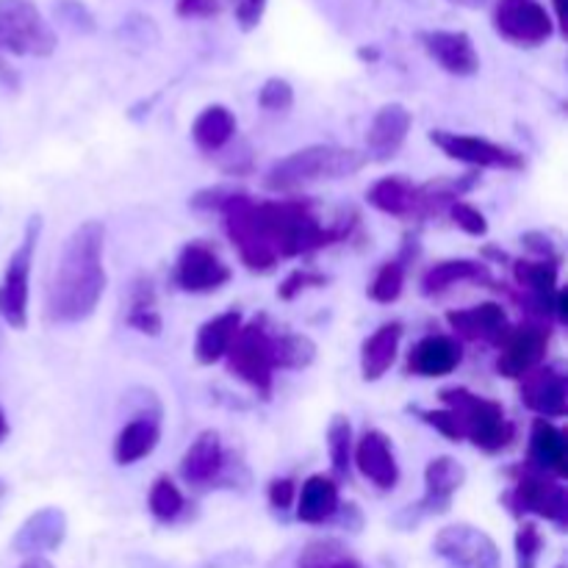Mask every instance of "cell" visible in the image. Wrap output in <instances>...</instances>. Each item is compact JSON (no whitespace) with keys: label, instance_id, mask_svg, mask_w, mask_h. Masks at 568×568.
<instances>
[{"label":"cell","instance_id":"19","mask_svg":"<svg viewBox=\"0 0 568 568\" xmlns=\"http://www.w3.org/2000/svg\"><path fill=\"white\" fill-rule=\"evenodd\" d=\"M414 116L403 103H388L372 116L369 131H366V159L369 161H392L399 155L405 139H408Z\"/></svg>","mask_w":568,"mask_h":568},{"label":"cell","instance_id":"28","mask_svg":"<svg viewBox=\"0 0 568 568\" xmlns=\"http://www.w3.org/2000/svg\"><path fill=\"white\" fill-rule=\"evenodd\" d=\"M458 283H483V286H494V277L488 272V264L483 261H469V258H449L438 261L422 277V294L427 297H436V294L449 292Z\"/></svg>","mask_w":568,"mask_h":568},{"label":"cell","instance_id":"27","mask_svg":"<svg viewBox=\"0 0 568 568\" xmlns=\"http://www.w3.org/2000/svg\"><path fill=\"white\" fill-rule=\"evenodd\" d=\"M403 322H386L377 327L361 347V375L366 383H375L386 375L394 366L399 353V342H403Z\"/></svg>","mask_w":568,"mask_h":568},{"label":"cell","instance_id":"16","mask_svg":"<svg viewBox=\"0 0 568 568\" xmlns=\"http://www.w3.org/2000/svg\"><path fill=\"white\" fill-rule=\"evenodd\" d=\"M419 42L425 53L449 75L471 78L480 72V55L466 31H422Z\"/></svg>","mask_w":568,"mask_h":568},{"label":"cell","instance_id":"47","mask_svg":"<svg viewBox=\"0 0 568 568\" xmlns=\"http://www.w3.org/2000/svg\"><path fill=\"white\" fill-rule=\"evenodd\" d=\"M20 568H53V564H50V560H44V558H28Z\"/></svg>","mask_w":568,"mask_h":568},{"label":"cell","instance_id":"14","mask_svg":"<svg viewBox=\"0 0 568 568\" xmlns=\"http://www.w3.org/2000/svg\"><path fill=\"white\" fill-rule=\"evenodd\" d=\"M233 277L231 266L220 258L211 244L189 242L181 250L175 264V283L178 288L189 294H211L216 288L227 286Z\"/></svg>","mask_w":568,"mask_h":568},{"label":"cell","instance_id":"38","mask_svg":"<svg viewBox=\"0 0 568 568\" xmlns=\"http://www.w3.org/2000/svg\"><path fill=\"white\" fill-rule=\"evenodd\" d=\"M516 568H536L544 552V532L536 521H521L516 530Z\"/></svg>","mask_w":568,"mask_h":568},{"label":"cell","instance_id":"45","mask_svg":"<svg viewBox=\"0 0 568 568\" xmlns=\"http://www.w3.org/2000/svg\"><path fill=\"white\" fill-rule=\"evenodd\" d=\"M264 11H266V0H236V22L242 26V31H253V28H258Z\"/></svg>","mask_w":568,"mask_h":568},{"label":"cell","instance_id":"35","mask_svg":"<svg viewBox=\"0 0 568 568\" xmlns=\"http://www.w3.org/2000/svg\"><path fill=\"white\" fill-rule=\"evenodd\" d=\"M327 453H331L333 471L338 477H349V466H353V425L347 416H333L331 427H327Z\"/></svg>","mask_w":568,"mask_h":568},{"label":"cell","instance_id":"30","mask_svg":"<svg viewBox=\"0 0 568 568\" xmlns=\"http://www.w3.org/2000/svg\"><path fill=\"white\" fill-rule=\"evenodd\" d=\"M366 203L386 216L410 220L416 216V183L403 175H388L366 189Z\"/></svg>","mask_w":568,"mask_h":568},{"label":"cell","instance_id":"11","mask_svg":"<svg viewBox=\"0 0 568 568\" xmlns=\"http://www.w3.org/2000/svg\"><path fill=\"white\" fill-rule=\"evenodd\" d=\"M433 552L449 568H503L497 541L486 530L466 521L438 530Z\"/></svg>","mask_w":568,"mask_h":568},{"label":"cell","instance_id":"48","mask_svg":"<svg viewBox=\"0 0 568 568\" xmlns=\"http://www.w3.org/2000/svg\"><path fill=\"white\" fill-rule=\"evenodd\" d=\"M449 3L464 6V9H483V6H486L488 0H449Z\"/></svg>","mask_w":568,"mask_h":568},{"label":"cell","instance_id":"50","mask_svg":"<svg viewBox=\"0 0 568 568\" xmlns=\"http://www.w3.org/2000/svg\"><path fill=\"white\" fill-rule=\"evenodd\" d=\"M555 6V17H558V22H564V14H566V0H552Z\"/></svg>","mask_w":568,"mask_h":568},{"label":"cell","instance_id":"8","mask_svg":"<svg viewBox=\"0 0 568 568\" xmlns=\"http://www.w3.org/2000/svg\"><path fill=\"white\" fill-rule=\"evenodd\" d=\"M39 233H42V216L33 214L28 220L22 242L11 253L9 266H6L3 283H0V316L6 325L14 331L28 327V297H31V266L33 253H37Z\"/></svg>","mask_w":568,"mask_h":568},{"label":"cell","instance_id":"25","mask_svg":"<svg viewBox=\"0 0 568 568\" xmlns=\"http://www.w3.org/2000/svg\"><path fill=\"white\" fill-rule=\"evenodd\" d=\"M480 183V172H466L458 178H436V181H427L416 186V222H425L430 216L444 214L449 211V205L458 203L464 194H469L471 189Z\"/></svg>","mask_w":568,"mask_h":568},{"label":"cell","instance_id":"18","mask_svg":"<svg viewBox=\"0 0 568 568\" xmlns=\"http://www.w3.org/2000/svg\"><path fill=\"white\" fill-rule=\"evenodd\" d=\"M67 538V516L59 508H42L22 521L20 530L11 538V549L22 558H42L44 552H55Z\"/></svg>","mask_w":568,"mask_h":568},{"label":"cell","instance_id":"51","mask_svg":"<svg viewBox=\"0 0 568 568\" xmlns=\"http://www.w3.org/2000/svg\"><path fill=\"white\" fill-rule=\"evenodd\" d=\"M6 494H9V486H6V480H3V477H0V503H3Z\"/></svg>","mask_w":568,"mask_h":568},{"label":"cell","instance_id":"46","mask_svg":"<svg viewBox=\"0 0 568 568\" xmlns=\"http://www.w3.org/2000/svg\"><path fill=\"white\" fill-rule=\"evenodd\" d=\"M521 244H525L530 253H536V258H547V261H558L560 258V255L555 253L552 242H549L544 233H525V236H521Z\"/></svg>","mask_w":568,"mask_h":568},{"label":"cell","instance_id":"37","mask_svg":"<svg viewBox=\"0 0 568 568\" xmlns=\"http://www.w3.org/2000/svg\"><path fill=\"white\" fill-rule=\"evenodd\" d=\"M405 270H408V264H405V255L403 258L386 261V264L377 270L375 281H372L369 297L381 305L397 303L399 294H403V286H405Z\"/></svg>","mask_w":568,"mask_h":568},{"label":"cell","instance_id":"4","mask_svg":"<svg viewBox=\"0 0 568 568\" xmlns=\"http://www.w3.org/2000/svg\"><path fill=\"white\" fill-rule=\"evenodd\" d=\"M438 399H442L444 408L453 410L455 422H458L460 442H471L488 455L503 453L514 444L516 427L505 414L503 403H497V399L480 397V394L469 392L464 386L444 388Z\"/></svg>","mask_w":568,"mask_h":568},{"label":"cell","instance_id":"10","mask_svg":"<svg viewBox=\"0 0 568 568\" xmlns=\"http://www.w3.org/2000/svg\"><path fill=\"white\" fill-rule=\"evenodd\" d=\"M427 139H430V142L447 155V159L477 166V170L519 172L527 166L525 155H521L519 150L505 148V144L491 142V139L469 136V133H455V131H430L427 133Z\"/></svg>","mask_w":568,"mask_h":568},{"label":"cell","instance_id":"12","mask_svg":"<svg viewBox=\"0 0 568 568\" xmlns=\"http://www.w3.org/2000/svg\"><path fill=\"white\" fill-rule=\"evenodd\" d=\"M466 483V469L449 455H438L427 464L425 469V494L416 505H410L403 516H397V521L403 527L419 525L422 519H430V516H444L453 508L455 494L464 488Z\"/></svg>","mask_w":568,"mask_h":568},{"label":"cell","instance_id":"5","mask_svg":"<svg viewBox=\"0 0 568 568\" xmlns=\"http://www.w3.org/2000/svg\"><path fill=\"white\" fill-rule=\"evenodd\" d=\"M225 358L233 377L247 383L261 399L272 397L277 372V331L270 327V320L264 314L239 327Z\"/></svg>","mask_w":568,"mask_h":568},{"label":"cell","instance_id":"31","mask_svg":"<svg viewBox=\"0 0 568 568\" xmlns=\"http://www.w3.org/2000/svg\"><path fill=\"white\" fill-rule=\"evenodd\" d=\"M236 136V114L225 105H205L192 122V139L203 153H220Z\"/></svg>","mask_w":568,"mask_h":568},{"label":"cell","instance_id":"24","mask_svg":"<svg viewBox=\"0 0 568 568\" xmlns=\"http://www.w3.org/2000/svg\"><path fill=\"white\" fill-rule=\"evenodd\" d=\"M527 466L552 475L558 480L568 477V442L566 433L560 430L555 422L536 419L530 427V455H527Z\"/></svg>","mask_w":568,"mask_h":568},{"label":"cell","instance_id":"20","mask_svg":"<svg viewBox=\"0 0 568 568\" xmlns=\"http://www.w3.org/2000/svg\"><path fill=\"white\" fill-rule=\"evenodd\" d=\"M447 325L453 327L455 336L464 338V342H483L499 347V342L505 338V333L510 331L508 314L499 303H483L471 305V308L449 311Z\"/></svg>","mask_w":568,"mask_h":568},{"label":"cell","instance_id":"32","mask_svg":"<svg viewBox=\"0 0 568 568\" xmlns=\"http://www.w3.org/2000/svg\"><path fill=\"white\" fill-rule=\"evenodd\" d=\"M125 325L144 333V336H161V331H164V320H161L159 303H155V288L150 277H139L133 283Z\"/></svg>","mask_w":568,"mask_h":568},{"label":"cell","instance_id":"40","mask_svg":"<svg viewBox=\"0 0 568 568\" xmlns=\"http://www.w3.org/2000/svg\"><path fill=\"white\" fill-rule=\"evenodd\" d=\"M258 105L264 111H288L294 105L292 83L283 78H270L258 92Z\"/></svg>","mask_w":568,"mask_h":568},{"label":"cell","instance_id":"43","mask_svg":"<svg viewBox=\"0 0 568 568\" xmlns=\"http://www.w3.org/2000/svg\"><path fill=\"white\" fill-rule=\"evenodd\" d=\"M222 11L220 0H175V14L181 20H211Z\"/></svg>","mask_w":568,"mask_h":568},{"label":"cell","instance_id":"2","mask_svg":"<svg viewBox=\"0 0 568 568\" xmlns=\"http://www.w3.org/2000/svg\"><path fill=\"white\" fill-rule=\"evenodd\" d=\"M105 227L87 220L67 236L48 288V316L59 325H75L98 311L105 292Z\"/></svg>","mask_w":568,"mask_h":568},{"label":"cell","instance_id":"41","mask_svg":"<svg viewBox=\"0 0 568 568\" xmlns=\"http://www.w3.org/2000/svg\"><path fill=\"white\" fill-rule=\"evenodd\" d=\"M327 277L320 275V272H311V270H294L288 272L286 281L277 286V297L281 300H294L300 292L305 288H316V286H325Z\"/></svg>","mask_w":568,"mask_h":568},{"label":"cell","instance_id":"22","mask_svg":"<svg viewBox=\"0 0 568 568\" xmlns=\"http://www.w3.org/2000/svg\"><path fill=\"white\" fill-rule=\"evenodd\" d=\"M161 442V408H144L116 433L114 442V460L120 466H133L153 455V449Z\"/></svg>","mask_w":568,"mask_h":568},{"label":"cell","instance_id":"23","mask_svg":"<svg viewBox=\"0 0 568 568\" xmlns=\"http://www.w3.org/2000/svg\"><path fill=\"white\" fill-rule=\"evenodd\" d=\"M464 361V347L455 336L433 333L425 336L408 355V375L416 377H447Z\"/></svg>","mask_w":568,"mask_h":568},{"label":"cell","instance_id":"36","mask_svg":"<svg viewBox=\"0 0 568 568\" xmlns=\"http://www.w3.org/2000/svg\"><path fill=\"white\" fill-rule=\"evenodd\" d=\"M148 505H150V514H153L155 519L170 525V521H175L178 516L183 514L186 499H183L181 488H178L170 477H159V480L153 483V488H150Z\"/></svg>","mask_w":568,"mask_h":568},{"label":"cell","instance_id":"34","mask_svg":"<svg viewBox=\"0 0 568 568\" xmlns=\"http://www.w3.org/2000/svg\"><path fill=\"white\" fill-rule=\"evenodd\" d=\"M316 361V344L303 333H277V369H308Z\"/></svg>","mask_w":568,"mask_h":568},{"label":"cell","instance_id":"15","mask_svg":"<svg viewBox=\"0 0 568 568\" xmlns=\"http://www.w3.org/2000/svg\"><path fill=\"white\" fill-rule=\"evenodd\" d=\"M519 397L532 414H538V419H564L568 414L564 369L555 364L536 366L519 381Z\"/></svg>","mask_w":568,"mask_h":568},{"label":"cell","instance_id":"39","mask_svg":"<svg viewBox=\"0 0 568 568\" xmlns=\"http://www.w3.org/2000/svg\"><path fill=\"white\" fill-rule=\"evenodd\" d=\"M449 216H453L455 225H458L464 233H469V236L483 239L488 233L486 214H483L480 209H475L471 203H466V200H458V203L449 205Z\"/></svg>","mask_w":568,"mask_h":568},{"label":"cell","instance_id":"21","mask_svg":"<svg viewBox=\"0 0 568 568\" xmlns=\"http://www.w3.org/2000/svg\"><path fill=\"white\" fill-rule=\"evenodd\" d=\"M225 471V449L216 430H203L181 458V480L192 488H209Z\"/></svg>","mask_w":568,"mask_h":568},{"label":"cell","instance_id":"26","mask_svg":"<svg viewBox=\"0 0 568 568\" xmlns=\"http://www.w3.org/2000/svg\"><path fill=\"white\" fill-rule=\"evenodd\" d=\"M342 508L338 483L331 475H311L297 491V519L303 525H325L333 521Z\"/></svg>","mask_w":568,"mask_h":568},{"label":"cell","instance_id":"17","mask_svg":"<svg viewBox=\"0 0 568 568\" xmlns=\"http://www.w3.org/2000/svg\"><path fill=\"white\" fill-rule=\"evenodd\" d=\"M353 464L381 491H394L399 483V464L392 438L383 430H366L355 444Z\"/></svg>","mask_w":568,"mask_h":568},{"label":"cell","instance_id":"13","mask_svg":"<svg viewBox=\"0 0 568 568\" xmlns=\"http://www.w3.org/2000/svg\"><path fill=\"white\" fill-rule=\"evenodd\" d=\"M549 342H552V331H549V325H544V322H521V325L510 327L497 347L499 377L521 381L527 372H532L536 366L544 364Z\"/></svg>","mask_w":568,"mask_h":568},{"label":"cell","instance_id":"44","mask_svg":"<svg viewBox=\"0 0 568 568\" xmlns=\"http://www.w3.org/2000/svg\"><path fill=\"white\" fill-rule=\"evenodd\" d=\"M297 499V486L288 477H277V480L270 483V505L275 510H288Z\"/></svg>","mask_w":568,"mask_h":568},{"label":"cell","instance_id":"42","mask_svg":"<svg viewBox=\"0 0 568 568\" xmlns=\"http://www.w3.org/2000/svg\"><path fill=\"white\" fill-rule=\"evenodd\" d=\"M416 414L422 416V422H425V425L436 427V430L442 433L444 438H449V442H460V430H458V422H455L453 410H447V408H438V410L416 408Z\"/></svg>","mask_w":568,"mask_h":568},{"label":"cell","instance_id":"33","mask_svg":"<svg viewBox=\"0 0 568 568\" xmlns=\"http://www.w3.org/2000/svg\"><path fill=\"white\" fill-rule=\"evenodd\" d=\"M294 568H364V564L338 538H314L297 555Z\"/></svg>","mask_w":568,"mask_h":568},{"label":"cell","instance_id":"6","mask_svg":"<svg viewBox=\"0 0 568 568\" xmlns=\"http://www.w3.org/2000/svg\"><path fill=\"white\" fill-rule=\"evenodd\" d=\"M510 477H514V486L505 494L503 503L508 505V510L516 519L525 521V516H538V519H547L558 525L560 530H566L568 497L564 480L544 475V471L532 469L527 464L510 471Z\"/></svg>","mask_w":568,"mask_h":568},{"label":"cell","instance_id":"9","mask_svg":"<svg viewBox=\"0 0 568 568\" xmlns=\"http://www.w3.org/2000/svg\"><path fill=\"white\" fill-rule=\"evenodd\" d=\"M494 31L514 48H541L558 31V22L541 0H497Z\"/></svg>","mask_w":568,"mask_h":568},{"label":"cell","instance_id":"3","mask_svg":"<svg viewBox=\"0 0 568 568\" xmlns=\"http://www.w3.org/2000/svg\"><path fill=\"white\" fill-rule=\"evenodd\" d=\"M366 164H369V159L361 150L336 148V144H311V148L294 150L286 159L275 161L266 170L264 186L275 194H294L322 181L353 178Z\"/></svg>","mask_w":568,"mask_h":568},{"label":"cell","instance_id":"7","mask_svg":"<svg viewBox=\"0 0 568 568\" xmlns=\"http://www.w3.org/2000/svg\"><path fill=\"white\" fill-rule=\"evenodd\" d=\"M53 28L31 0H0V50L11 55L48 59L55 50Z\"/></svg>","mask_w":568,"mask_h":568},{"label":"cell","instance_id":"1","mask_svg":"<svg viewBox=\"0 0 568 568\" xmlns=\"http://www.w3.org/2000/svg\"><path fill=\"white\" fill-rule=\"evenodd\" d=\"M220 214L242 264L258 275H266L286 258H300L347 242L358 225V214L322 225L308 200H255L236 189L220 205Z\"/></svg>","mask_w":568,"mask_h":568},{"label":"cell","instance_id":"29","mask_svg":"<svg viewBox=\"0 0 568 568\" xmlns=\"http://www.w3.org/2000/svg\"><path fill=\"white\" fill-rule=\"evenodd\" d=\"M242 325L244 322L239 311H225V314H216L214 320L205 322L197 331V338H194V361L200 366L220 364L227 355V349H231L233 338H236Z\"/></svg>","mask_w":568,"mask_h":568},{"label":"cell","instance_id":"49","mask_svg":"<svg viewBox=\"0 0 568 568\" xmlns=\"http://www.w3.org/2000/svg\"><path fill=\"white\" fill-rule=\"evenodd\" d=\"M6 438H9V419H6L3 408H0V444H3Z\"/></svg>","mask_w":568,"mask_h":568}]
</instances>
